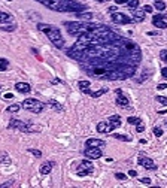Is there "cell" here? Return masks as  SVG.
<instances>
[{
	"mask_svg": "<svg viewBox=\"0 0 167 188\" xmlns=\"http://www.w3.org/2000/svg\"><path fill=\"white\" fill-rule=\"evenodd\" d=\"M39 3L46 6L48 9L55 11V12H84L88 9L85 3L76 2V0H37Z\"/></svg>",
	"mask_w": 167,
	"mask_h": 188,
	"instance_id": "obj_1",
	"label": "cell"
},
{
	"mask_svg": "<svg viewBox=\"0 0 167 188\" xmlns=\"http://www.w3.org/2000/svg\"><path fill=\"white\" fill-rule=\"evenodd\" d=\"M37 29H39L40 32H43V33L48 36V39L51 40V43L55 46V48H58V50L64 48V39H63V36H61L60 29H57L55 26L43 24V22H39V24H37Z\"/></svg>",
	"mask_w": 167,
	"mask_h": 188,
	"instance_id": "obj_2",
	"label": "cell"
},
{
	"mask_svg": "<svg viewBox=\"0 0 167 188\" xmlns=\"http://www.w3.org/2000/svg\"><path fill=\"white\" fill-rule=\"evenodd\" d=\"M97 24L94 22H90V21H66L64 22V27L67 30V33L70 36H79L82 33H87V32H91Z\"/></svg>",
	"mask_w": 167,
	"mask_h": 188,
	"instance_id": "obj_3",
	"label": "cell"
},
{
	"mask_svg": "<svg viewBox=\"0 0 167 188\" xmlns=\"http://www.w3.org/2000/svg\"><path fill=\"white\" fill-rule=\"evenodd\" d=\"M8 127L9 128H16V130L24 131V133H39L42 130L40 126L30 124V123H24V121H19V120H11Z\"/></svg>",
	"mask_w": 167,
	"mask_h": 188,
	"instance_id": "obj_4",
	"label": "cell"
},
{
	"mask_svg": "<svg viewBox=\"0 0 167 188\" xmlns=\"http://www.w3.org/2000/svg\"><path fill=\"white\" fill-rule=\"evenodd\" d=\"M21 108H24L26 111H30L33 113H40L45 109V103L39 102L37 99H26L21 103Z\"/></svg>",
	"mask_w": 167,
	"mask_h": 188,
	"instance_id": "obj_5",
	"label": "cell"
},
{
	"mask_svg": "<svg viewBox=\"0 0 167 188\" xmlns=\"http://www.w3.org/2000/svg\"><path fill=\"white\" fill-rule=\"evenodd\" d=\"M94 172V166H92V163L90 160H84L79 163V166L76 169V175L78 176H88Z\"/></svg>",
	"mask_w": 167,
	"mask_h": 188,
	"instance_id": "obj_6",
	"label": "cell"
},
{
	"mask_svg": "<svg viewBox=\"0 0 167 188\" xmlns=\"http://www.w3.org/2000/svg\"><path fill=\"white\" fill-rule=\"evenodd\" d=\"M110 19L115 22V24H119V26H125V24H130V22H133V18L123 14V12H113L110 15Z\"/></svg>",
	"mask_w": 167,
	"mask_h": 188,
	"instance_id": "obj_7",
	"label": "cell"
},
{
	"mask_svg": "<svg viewBox=\"0 0 167 188\" xmlns=\"http://www.w3.org/2000/svg\"><path fill=\"white\" fill-rule=\"evenodd\" d=\"M137 164H139V166H142L143 169H146V170H157V164L152 161V158L145 157V155H139Z\"/></svg>",
	"mask_w": 167,
	"mask_h": 188,
	"instance_id": "obj_8",
	"label": "cell"
},
{
	"mask_svg": "<svg viewBox=\"0 0 167 188\" xmlns=\"http://www.w3.org/2000/svg\"><path fill=\"white\" fill-rule=\"evenodd\" d=\"M152 24L157 27V29H167V15L164 14H157L152 17Z\"/></svg>",
	"mask_w": 167,
	"mask_h": 188,
	"instance_id": "obj_9",
	"label": "cell"
},
{
	"mask_svg": "<svg viewBox=\"0 0 167 188\" xmlns=\"http://www.w3.org/2000/svg\"><path fill=\"white\" fill-rule=\"evenodd\" d=\"M115 94H116V105L127 109L128 105H130V102H128V97L123 93V90H121V88H116V90H115Z\"/></svg>",
	"mask_w": 167,
	"mask_h": 188,
	"instance_id": "obj_10",
	"label": "cell"
},
{
	"mask_svg": "<svg viewBox=\"0 0 167 188\" xmlns=\"http://www.w3.org/2000/svg\"><path fill=\"white\" fill-rule=\"evenodd\" d=\"M84 155L87 158H90V160H97V158H102L103 152H102L100 148H85Z\"/></svg>",
	"mask_w": 167,
	"mask_h": 188,
	"instance_id": "obj_11",
	"label": "cell"
},
{
	"mask_svg": "<svg viewBox=\"0 0 167 188\" xmlns=\"http://www.w3.org/2000/svg\"><path fill=\"white\" fill-rule=\"evenodd\" d=\"M106 142L102 139H95V137H90L85 140V148H102L105 146Z\"/></svg>",
	"mask_w": 167,
	"mask_h": 188,
	"instance_id": "obj_12",
	"label": "cell"
},
{
	"mask_svg": "<svg viewBox=\"0 0 167 188\" xmlns=\"http://www.w3.org/2000/svg\"><path fill=\"white\" fill-rule=\"evenodd\" d=\"M145 17H146V12L143 9H133L131 11V18H133V22H142L145 21Z\"/></svg>",
	"mask_w": 167,
	"mask_h": 188,
	"instance_id": "obj_13",
	"label": "cell"
},
{
	"mask_svg": "<svg viewBox=\"0 0 167 188\" xmlns=\"http://www.w3.org/2000/svg\"><path fill=\"white\" fill-rule=\"evenodd\" d=\"M108 124L110 126L112 130L118 128L119 126H121V116H119V115H112V116H109V118H108Z\"/></svg>",
	"mask_w": 167,
	"mask_h": 188,
	"instance_id": "obj_14",
	"label": "cell"
},
{
	"mask_svg": "<svg viewBox=\"0 0 167 188\" xmlns=\"http://www.w3.org/2000/svg\"><path fill=\"white\" fill-rule=\"evenodd\" d=\"M15 90H16L18 93H22V94H29V93L32 91V87H30V84H27V82H16V84H15Z\"/></svg>",
	"mask_w": 167,
	"mask_h": 188,
	"instance_id": "obj_15",
	"label": "cell"
},
{
	"mask_svg": "<svg viewBox=\"0 0 167 188\" xmlns=\"http://www.w3.org/2000/svg\"><path fill=\"white\" fill-rule=\"evenodd\" d=\"M52 167H54V161H45L40 166V173L42 175H49L52 172Z\"/></svg>",
	"mask_w": 167,
	"mask_h": 188,
	"instance_id": "obj_16",
	"label": "cell"
},
{
	"mask_svg": "<svg viewBox=\"0 0 167 188\" xmlns=\"http://www.w3.org/2000/svg\"><path fill=\"white\" fill-rule=\"evenodd\" d=\"M90 81H79L78 82V87H79V90L84 93V94H88L90 96V93H91V90H90Z\"/></svg>",
	"mask_w": 167,
	"mask_h": 188,
	"instance_id": "obj_17",
	"label": "cell"
},
{
	"mask_svg": "<svg viewBox=\"0 0 167 188\" xmlns=\"http://www.w3.org/2000/svg\"><path fill=\"white\" fill-rule=\"evenodd\" d=\"M97 131H99V133H110L112 128H110V126L108 124V121H102V123L97 124Z\"/></svg>",
	"mask_w": 167,
	"mask_h": 188,
	"instance_id": "obj_18",
	"label": "cell"
},
{
	"mask_svg": "<svg viewBox=\"0 0 167 188\" xmlns=\"http://www.w3.org/2000/svg\"><path fill=\"white\" fill-rule=\"evenodd\" d=\"M14 17L8 12H0V24H8V22H12Z\"/></svg>",
	"mask_w": 167,
	"mask_h": 188,
	"instance_id": "obj_19",
	"label": "cell"
},
{
	"mask_svg": "<svg viewBox=\"0 0 167 188\" xmlns=\"http://www.w3.org/2000/svg\"><path fill=\"white\" fill-rule=\"evenodd\" d=\"M48 105H49L55 112H63L64 111V108H63V105L61 103H58L57 100H54V99H49V100H48Z\"/></svg>",
	"mask_w": 167,
	"mask_h": 188,
	"instance_id": "obj_20",
	"label": "cell"
},
{
	"mask_svg": "<svg viewBox=\"0 0 167 188\" xmlns=\"http://www.w3.org/2000/svg\"><path fill=\"white\" fill-rule=\"evenodd\" d=\"M79 19H84V21H91L92 18H94V14H91V12H87V11H84V12H78V14H75Z\"/></svg>",
	"mask_w": 167,
	"mask_h": 188,
	"instance_id": "obj_21",
	"label": "cell"
},
{
	"mask_svg": "<svg viewBox=\"0 0 167 188\" xmlns=\"http://www.w3.org/2000/svg\"><path fill=\"white\" fill-rule=\"evenodd\" d=\"M11 163H12V160H11L8 152H2V154H0V164H11Z\"/></svg>",
	"mask_w": 167,
	"mask_h": 188,
	"instance_id": "obj_22",
	"label": "cell"
},
{
	"mask_svg": "<svg viewBox=\"0 0 167 188\" xmlns=\"http://www.w3.org/2000/svg\"><path fill=\"white\" fill-rule=\"evenodd\" d=\"M112 137H113V139H118V140H123V142H130V140H131L130 136H127V134H119V133H113Z\"/></svg>",
	"mask_w": 167,
	"mask_h": 188,
	"instance_id": "obj_23",
	"label": "cell"
},
{
	"mask_svg": "<svg viewBox=\"0 0 167 188\" xmlns=\"http://www.w3.org/2000/svg\"><path fill=\"white\" fill-rule=\"evenodd\" d=\"M105 93H108V88H100L99 91H91V93H90V96H91V97H94V99H97V97L103 96Z\"/></svg>",
	"mask_w": 167,
	"mask_h": 188,
	"instance_id": "obj_24",
	"label": "cell"
},
{
	"mask_svg": "<svg viewBox=\"0 0 167 188\" xmlns=\"http://www.w3.org/2000/svg\"><path fill=\"white\" fill-rule=\"evenodd\" d=\"M8 69H9V61L6 58L0 57V72H6Z\"/></svg>",
	"mask_w": 167,
	"mask_h": 188,
	"instance_id": "obj_25",
	"label": "cell"
},
{
	"mask_svg": "<svg viewBox=\"0 0 167 188\" xmlns=\"http://www.w3.org/2000/svg\"><path fill=\"white\" fill-rule=\"evenodd\" d=\"M149 76H151V70H149V69H145V72H143V73H142V76H140V78L137 79V82H139V84L145 82V81H146V79H148Z\"/></svg>",
	"mask_w": 167,
	"mask_h": 188,
	"instance_id": "obj_26",
	"label": "cell"
},
{
	"mask_svg": "<svg viewBox=\"0 0 167 188\" xmlns=\"http://www.w3.org/2000/svg\"><path fill=\"white\" fill-rule=\"evenodd\" d=\"M125 5H127V8H128L130 11L137 9V8H139V0H128V2H127Z\"/></svg>",
	"mask_w": 167,
	"mask_h": 188,
	"instance_id": "obj_27",
	"label": "cell"
},
{
	"mask_svg": "<svg viewBox=\"0 0 167 188\" xmlns=\"http://www.w3.org/2000/svg\"><path fill=\"white\" fill-rule=\"evenodd\" d=\"M127 123L131 124V126H137L139 123H142V120L139 118V116H128V118H127Z\"/></svg>",
	"mask_w": 167,
	"mask_h": 188,
	"instance_id": "obj_28",
	"label": "cell"
},
{
	"mask_svg": "<svg viewBox=\"0 0 167 188\" xmlns=\"http://www.w3.org/2000/svg\"><path fill=\"white\" fill-rule=\"evenodd\" d=\"M19 109H21V103H15V105H11L6 111H8V112H11V113H16Z\"/></svg>",
	"mask_w": 167,
	"mask_h": 188,
	"instance_id": "obj_29",
	"label": "cell"
},
{
	"mask_svg": "<svg viewBox=\"0 0 167 188\" xmlns=\"http://www.w3.org/2000/svg\"><path fill=\"white\" fill-rule=\"evenodd\" d=\"M154 6H155V9H158V11H164V9H166V3L163 2V0H155Z\"/></svg>",
	"mask_w": 167,
	"mask_h": 188,
	"instance_id": "obj_30",
	"label": "cell"
},
{
	"mask_svg": "<svg viewBox=\"0 0 167 188\" xmlns=\"http://www.w3.org/2000/svg\"><path fill=\"white\" fill-rule=\"evenodd\" d=\"M0 30H3V32H15V30H16V24L3 26V27H0Z\"/></svg>",
	"mask_w": 167,
	"mask_h": 188,
	"instance_id": "obj_31",
	"label": "cell"
},
{
	"mask_svg": "<svg viewBox=\"0 0 167 188\" xmlns=\"http://www.w3.org/2000/svg\"><path fill=\"white\" fill-rule=\"evenodd\" d=\"M152 133H154V136H155V137H161L164 131H163V128H160V127H154Z\"/></svg>",
	"mask_w": 167,
	"mask_h": 188,
	"instance_id": "obj_32",
	"label": "cell"
},
{
	"mask_svg": "<svg viewBox=\"0 0 167 188\" xmlns=\"http://www.w3.org/2000/svg\"><path fill=\"white\" fill-rule=\"evenodd\" d=\"M155 100H157L158 103H161V105L167 106V97H164V96H155Z\"/></svg>",
	"mask_w": 167,
	"mask_h": 188,
	"instance_id": "obj_33",
	"label": "cell"
},
{
	"mask_svg": "<svg viewBox=\"0 0 167 188\" xmlns=\"http://www.w3.org/2000/svg\"><path fill=\"white\" fill-rule=\"evenodd\" d=\"M115 178L119 179V181H125V179H127V175H125V173H121V172H116V173H115Z\"/></svg>",
	"mask_w": 167,
	"mask_h": 188,
	"instance_id": "obj_34",
	"label": "cell"
},
{
	"mask_svg": "<svg viewBox=\"0 0 167 188\" xmlns=\"http://www.w3.org/2000/svg\"><path fill=\"white\" fill-rule=\"evenodd\" d=\"M29 152H30V154H33V155H34V157H37V158H40V157H42V152H40L39 149H33V148H30V149H29Z\"/></svg>",
	"mask_w": 167,
	"mask_h": 188,
	"instance_id": "obj_35",
	"label": "cell"
},
{
	"mask_svg": "<svg viewBox=\"0 0 167 188\" xmlns=\"http://www.w3.org/2000/svg\"><path fill=\"white\" fill-rule=\"evenodd\" d=\"M160 58H161V61H164V63L167 64V50H163V51L160 52Z\"/></svg>",
	"mask_w": 167,
	"mask_h": 188,
	"instance_id": "obj_36",
	"label": "cell"
},
{
	"mask_svg": "<svg viewBox=\"0 0 167 188\" xmlns=\"http://www.w3.org/2000/svg\"><path fill=\"white\" fill-rule=\"evenodd\" d=\"M143 130H145V126H143V123H139V124L136 126V131H137V133H142Z\"/></svg>",
	"mask_w": 167,
	"mask_h": 188,
	"instance_id": "obj_37",
	"label": "cell"
},
{
	"mask_svg": "<svg viewBox=\"0 0 167 188\" xmlns=\"http://www.w3.org/2000/svg\"><path fill=\"white\" fill-rule=\"evenodd\" d=\"M14 185V179L12 181H8V182H3V184H0V188H6V187H12Z\"/></svg>",
	"mask_w": 167,
	"mask_h": 188,
	"instance_id": "obj_38",
	"label": "cell"
},
{
	"mask_svg": "<svg viewBox=\"0 0 167 188\" xmlns=\"http://www.w3.org/2000/svg\"><path fill=\"white\" fill-rule=\"evenodd\" d=\"M143 11H145L146 14H152L154 8H152V6H149V5H146V6H143Z\"/></svg>",
	"mask_w": 167,
	"mask_h": 188,
	"instance_id": "obj_39",
	"label": "cell"
},
{
	"mask_svg": "<svg viewBox=\"0 0 167 188\" xmlns=\"http://www.w3.org/2000/svg\"><path fill=\"white\" fill-rule=\"evenodd\" d=\"M139 181H140L142 184H146V185H149V184H151V179H149V178H140Z\"/></svg>",
	"mask_w": 167,
	"mask_h": 188,
	"instance_id": "obj_40",
	"label": "cell"
},
{
	"mask_svg": "<svg viewBox=\"0 0 167 188\" xmlns=\"http://www.w3.org/2000/svg\"><path fill=\"white\" fill-rule=\"evenodd\" d=\"M161 76H163L164 79H167V67H163V69H161Z\"/></svg>",
	"mask_w": 167,
	"mask_h": 188,
	"instance_id": "obj_41",
	"label": "cell"
},
{
	"mask_svg": "<svg viewBox=\"0 0 167 188\" xmlns=\"http://www.w3.org/2000/svg\"><path fill=\"white\" fill-rule=\"evenodd\" d=\"M3 97H5V100H11V99H14V94L12 93H6Z\"/></svg>",
	"mask_w": 167,
	"mask_h": 188,
	"instance_id": "obj_42",
	"label": "cell"
},
{
	"mask_svg": "<svg viewBox=\"0 0 167 188\" xmlns=\"http://www.w3.org/2000/svg\"><path fill=\"white\" fill-rule=\"evenodd\" d=\"M127 2H128V0H115V3H116V5H125Z\"/></svg>",
	"mask_w": 167,
	"mask_h": 188,
	"instance_id": "obj_43",
	"label": "cell"
},
{
	"mask_svg": "<svg viewBox=\"0 0 167 188\" xmlns=\"http://www.w3.org/2000/svg\"><path fill=\"white\" fill-rule=\"evenodd\" d=\"M32 52H33V54H34V55H36V57L39 58V60H42V57L39 55V52H37V50H34V48H32Z\"/></svg>",
	"mask_w": 167,
	"mask_h": 188,
	"instance_id": "obj_44",
	"label": "cell"
},
{
	"mask_svg": "<svg viewBox=\"0 0 167 188\" xmlns=\"http://www.w3.org/2000/svg\"><path fill=\"white\" fill-rule=\"evenodd\" d=\"M128 176L134 178V176H137V172H136V170H128Z\"/></svg>",
	"mask_w": 167,
	"mask_h": 188,
	"instance_id": "obj_45",
	"label": "cell"
},
{
	"mask_svg": "<svg viewBox=\"0 0 167 188\" xmlns=\"http://www.w3.org/2000/svg\"><path fill=\"white\" fill-rule=\"evenodd\" d=\"M157 88H158L160 91H161V90H166V88H167V84H158V87H157Z\"/></svg>",
	"mask_w": 167,
	"mask_h": 188,
	"instance_id": "obj_46",
	"label": "cell"
},
{
	"mask_svg": "<svg viewBox=\"0 0 167 188\" xmlns=\"http://www.w3.org/2000/svg\"><path fill=\"white\" fill-rule=\"evenodd\" d=\"M116 9H118L116 6H110V8L108 9V12H110V14H113V12H116Z\"/></svg>",
	"mask_w": 167,
	"mask_h": 188,
	"instance_id": "obj_47",
	"label": "cell"
},
{
	"mask_svg": "<svg viewBox=\"0 0 167 188\" xmlns=\"http://www.w3.org/2000/svg\"><path fill=\"white\" fill-rule=\"evenodd\" d=\"M51 82H52V84H63V81H61V79H58V78H55V79H52Z\"/></svg>",
	"mask_w": 167,
	"mask_h": 188,
	"instance_id": "obj_48",
	"label": "cell"
},
{
	"mask_svg": "<svg viewBox=\"0 0 167 188\" xmlns=\"http://www.w3.org/2000/svg\"><path fill=\"white\" fill-rule=\"evenodd\" d=\"M157 34H160L158 32H148V36H157Z\"/></svg>",
	"mask_w": 167,
	"mask_h": 188,
	"instance_id": "obj_49",
	"label": "cell"
},
{
	"mask_svg": "<svg viewBox=\"0 0 167 188\" xmlns=\"http://www.w3.org/2000/svg\"><path fill=\"white\" fill-rule=\"evenodd\" d=\"M139 142H140L142 145H145V144H146V139H140V140H139Z\"/></svg>",
	"mask_w": 167,
	"mask_h": 188,
	"instance_id": "obj_50",
	"label": "cell"
},
{
	"mask_svg": "<svg viewBox=\"0 0 167 188\" xmlns=\"http://www.w3.org/2000/svg\"><path fill=\"white\" fill-rule=\"evenodd\" d=\"M164 123H166V127H167V120H166V121H164Z\"/></svg>",
	"mask_w": 167,
	"mask_h": 188,
	"instance_id": "obj_51",
	"label": "cell"
},
{
	"mask_svg": "<svg viewBox=\"0 0 167 188\" xmlns=\"http://www.w3.org/2000/svg\"><path fill=\"white\" fill-rule=\"evenodd\" d=\"M0 90H2V85H0Z\"/></svg>",
	"mask_w": 167,
	"mask_h": 188,
	"instance_id": "obj_52",
	"label": "cell"
}]
</instances>
